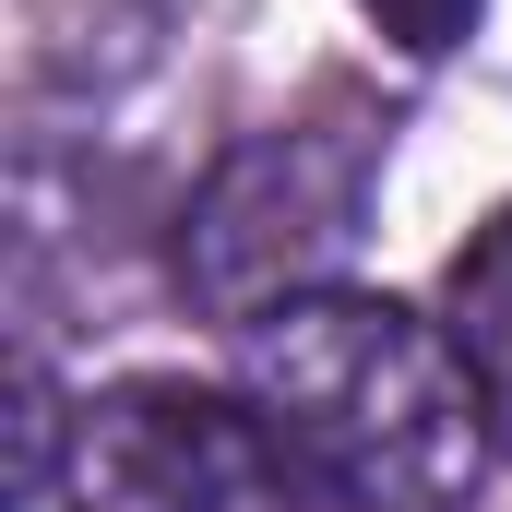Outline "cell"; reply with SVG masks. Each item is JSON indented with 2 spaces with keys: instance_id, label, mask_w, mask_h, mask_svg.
Listing matches in <instances>:
<instances>
[{
  "instance_id": "cell-1",
  "label": "cell",
  "mask_w": 512,
  "mask_h": 512,
  "mask_svg": "<svg viewBox=\"0 0 512 512\" xmlns=\"http://www.w3.org/2000/svg\"><path fill=\"white\" fill-rule=\"evenodd\" d=\"M239 393L322 465L346 512H453L489 465V405L465 382L453 322L405 298L322 286L239 334Z\"/></svg>"
},
{
  "instance_id": "cell-2",
  "label": "cell",
  "mask_w": 512,
  "mask_h": 512,
  "mask_svg": "<svg viewBox=\"0 0 512 512\" xmlns=\"http://www.w3.org/2000/svg\"><path fill=\"white\" fill-rule=\"evenodd\" d=\"M382 131L393 120L358 84H322L298 120L251 131L191 191V215H179V286L215 322H239V334H251L262 310H286V298H322L334 262H346V239H358V215H370Z\"/></svg>"
},
{
  "instance_id": "cell-3",
  "label": "cell",
  "mask_w": 512,
  "mask_h": 512,
  "mask_svg": "<svg viewBox=\"0 0 512 512\" xmlns=\"http://www.w3.org/2000/svg\"><path fill=\"white\" fill-rule=\"evenodd\" d=\"M60 512H346V501L251 393L108 382L60 429Z\"/></svg>"
},
{
  "instance_id": "cell-4",
  "label": "cell",
  "mask_w": 512,
  "mask_h": 512,
  "mask_svg": "<svg viewBox=\"0 0 512 512\" xmlns=\"http://www.w3.org/2000/svg\"><path fill=\"white\" fill-rule=\"evenodd\" d=\"M441 322H453L465 382H477V405H489V453H512V203L453 251V274H441Z\"/></svg>"
},
{
  "instance_id": "cell-5",
  "label": "cell",
  "mask_w": 512,
  "mask_h": 512,
  "mask_svg": "<svg viewBox=\"0 0 512 512\" xmlns=\"http://www.w3.org/2000/svg\"><path fill=\"white\" fill-rule=\"evenodd\" d=\"M358 12L382 24L405 60H453V48L477 36V12H489V0H358Z\"/></svg>"
}]
</instances>
